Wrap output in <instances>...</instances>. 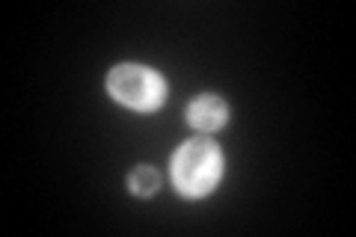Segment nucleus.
I'll return each instance as SVG.
<instances>
[{
	"label": "nucleus",
	"mask_w": 356,
	"mask_h": 237,
	"mask_svg": "<svg viewBox=\"0 0 356 237\" xmlns=\"http://www.w3.org/2000/svg\"><path fill=\"white\" fill-rule=\"evenodd\" d=\"M170 175L181 196L187 199L208 196L220 184V175H222V154L217 149V142H211L205 137L187 140L172 154Z\"/></svg>",
	"instance_id": "1"
},
{
	"label": "nucleus",
	"mask_w": 356,
	"mask_h": 237,
	"mask_svg": "<svg viewBox=\"0 0 356 237\" xmlns=\"http://www.w3.org/2000/svg\"><path fill=\"white\" fill-rule=\"evenodd\" d=\"M107 92L113 95L119 104H125L131 110L152 113L163 104L166 98V83L158 72L146 69V65H116L107 77Z\"/></svg>",
	"instance_id": "2"
},
{
	"label": "nucleus",
	"mask_w": 356,
	"mask_h": 237,
	"mask_svg": "<svg viewBox=\"0 0 356 237\" xmlns=\"http://www.w3.org/2000/svg\"><path fill=\"white\" fill-rule=\"evenodd\" d=\"M187 122L202 133L220 131L229 122V107H226V101L217 95H196L191 104H187Z\"/></svg>",
	"instance_id": "3"
},
{
	"label": "nucleus",
	"mask_w": 356,
	"mask_h": 237,
	"mask_svg": "<svg viewBox=\"0 0 356 237\" xmlns=\"http://www.w3.org/2000/svg\"><path fill=\"white\" fill-rule=\"evenodd\" d=\"M128 187H131L134 196H154V193H158V187H161L158 169H152V166H137V169H134V172L128 175Z\"/></svg>",
	"instance_id": "4"
}]
</instances>
